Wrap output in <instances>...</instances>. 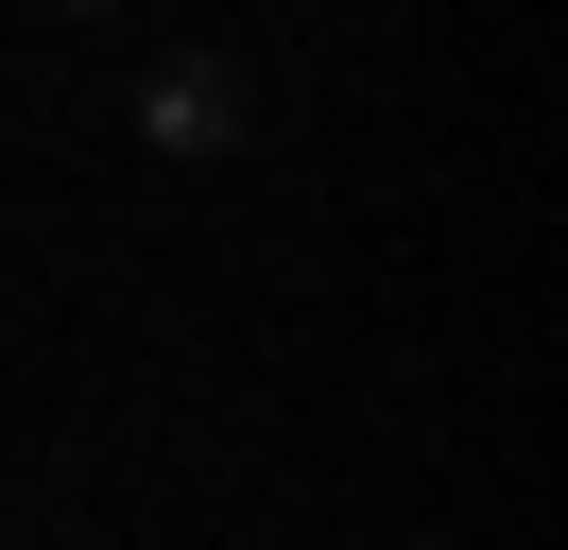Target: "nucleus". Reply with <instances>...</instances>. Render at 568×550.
I'll use <instances>...</instances> for the list:
<instances>
[{
	"label": "nucleus",
	"instance_id": "1",
	"mask_svg": "<svg viewBox=\"0 0 568 550\" xmlns=\"http://www.w3.org/2000/svg\"><path fill=\"white\" fill-rule=\"evenodd\" d=\"M139 121L173 138V155H224V138H242V69H224V52H173V69L139 86Z\"/></svg>",
	"mask_w": 568,
	"mask_h": 550
},
{
	"label": "nucleus",
	"instance_id": "2",
	"mask_svg": "<svg viewBox=\"0 0 568 550\" xmlns=\"http://www.w3.org/2000/svg\"><path fill=\"white\" fill-rule=\"evenodd\" d=\"M52 18H104V0H52Z\"/></svg>",
	"mask_w": 568,
	"mask_h": 550
}]
</instances>
